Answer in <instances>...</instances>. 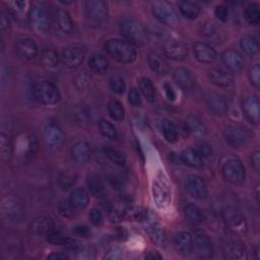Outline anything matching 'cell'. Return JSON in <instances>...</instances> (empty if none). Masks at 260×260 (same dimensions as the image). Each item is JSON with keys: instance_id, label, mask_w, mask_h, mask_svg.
Listing matches in <instances>:
<instances>
[{"instance_id": "49", "label": "cell", "mask_w": 260, "mask_h": 260, "mask_svg": "<svg viewBox=\"0 0 260 260\" xmlns=\"http://www.w3.org/2000/svg\"><path fill=\"white\" fill-rule=\"evenodd\" d=\"M148 234L150 239L155 242L157 245H162L166 242V235L164 230L157 224H152L148 229Z\"/></svg>"}, {"instance_id": "47", "label": "cell", "mask_w": 260, "mask_h": 260, "mask_svg": "<svg viewBox=\"0 0 260 260\" xmlns=\"http://www.w3.org/2000/svg\"><path fill=\"white\" fill-rule=\"evenodd\" d=\"M99 127H100V131L102 133V135L110 140H115L118 137V132L115 128V126L109 122L108 120L102 119L99 122Z\"/></svg>"}, {"instance_id": "62", "label": "cell", "mask_w": 260, "mask_h": 260, "mask_svg": "<svg viewBox=\"0 0 260 260\" xmlns=\"http://www.w3.org/2000/svg\"><path fill=\"white\" fill-rule=\"evenodd\" d=\"M164 88H165V91H166V94H167V98L170 100V101H174L176 99V93L173 89V87L169 84V83H165L164 84Z\"/></svg>"}, {"instance_id": "2", "label": "cell", "mask_w": 260, "mask_h": 260, "mask_svg": "<svg viewBox=\"0 0 260 260\" xmlns=\"http://www.w3.org/2000/svg\"><path fill=\"white\" fill-rule=\"evenodd\" d=\"M31 28L39 35H47L51 27V17L47 7L41 3L31 6L28 12Z\"/></svg>"}, {"instance_id": "37", "label": "cell", "mask_w": 260, "mask_h": 260, "mask_svg": "<svg viewBox=\"0 0 260 260\" xmlns=\"http://www.w3.org/2000/svg\"><path fill=\"white\" fill-rule=\"evenodd\" d=\"M109 65V60L102 54H92L88 59V67L91 69V71L99 74L106 72Z\"/></svg>"}, {"instance_id": "12", "label": "cell", "mask_w": 260, "mask_h": 260, "mask_svg": "<svg viewBox=\"0 0 260 260\" xmlns=\"http://www.w3.org/2000/svg\"><path fill=\"white\" fill-rule=\"evenodd\" d=\"M84 57L85 51L83 47L77 44L67 46L62 53L63 62L68 68H77L83 62Z\"/></svg>"}, {"instance_id": "24", "label": "cell", "mask_w": 260, "mask_h": 260, "mask_svg": "<svg viewBox=\"0 0 260 260\" xmlns=\"http://www.w3.org/2000/svg\"><path fill=\"white\" fill-rule=\"evenodd\" d=\"M173 78L176 84L182 89H191L195 84V78L192 72L187 68H176L173 72Z\"/></svg>"}, {"instance_id": "11", "label": "cell", "mask_w": 260, "mask_h": 260, "mask_svg": "<svg viewBox=\"0 0 260 260\" xmlns=\"http://www.w3.org/2000/svg\"><path fill=\"white\" fill-rule=\"evenodd\" d=\"M44 141L51 147L56 148L60 146L65 140V134L61 126L56 122H49L44 128Z\"/></svg>"}, {"instance_id": "57", "label": "cell", "mask_w": 260, "mask_h": 260, "mask_svg": "<svg viewBox=\"0 0 260 260\" xmlns=\"http://www.w3.org/2000/svg\"><path fill=\"white\" fill-rule=\"evenodd\" d=\"M196 151L199 153L201 158L205 161L212 156V148L207 144H201L196 148Z\"/></svg>"}, {"instance_id": "25", "label": "cell", "mask_w": 260, "mask_h": 260, "mask_svg": "<svg viewBox=\"0 0 260 260\" xmlns=\"http://www.w3.org/2000/svg\"><path fill=\"white\" fill-rule=\"evenodd\" d=\"M174 245L179 253L183 255H188L192 252L194 247L193 237L188 232H180L174 238Z\"/></svg>"}, {"instance_id": "63", "label": "cell", "mask_w": 260, "mask_h": 260, "mask_svg": "<svg viewBox=\"0 0 260 260\" xmlns=\"http://www.w3.org/2000/svg\"><path fill=\"white\" fill-rule=\"evenodd\" d=\"M48 258L49 259H57V260H65V259H68L69 256L62 252H59V253H53V254L49 255Z\"/></svg>"}, {"instance_id": "29", "label": "cell", "mask_w": 260, "mask_h": 260, "mask_svg": "<svg viewBox=\"0 0 260 260\" xmlns=\"http://www.w3.org/2000/svg\"><path fill=\"white\" fill-rule=\"evenodd\" d=\"M148 64L151 70L158 75H167L170 72L169 63L157 53L150 52L148 54Z\"/></svg>"}, {"instance_id": "44", "label": "cell", "mask_w": 260, "mask_h": 260, "mask_svg": "<svg viewBox=\"0 0 260 260\" xmlns=\"http://www.w3.org/2000/svg\"><path fill=\"white\" fill-rule=\"evenodd\" d=\"M138 85H139L140 92L146 99V101H148L149 103H152L155 98V88L152 82L150 81V79L146 77H142L139 79Z\"/></svg>"}, {"instance_id": "27", "label": "cell", "mask_w": 260, "mask_h": 260, "mask_svg": "<svg viewBox=\"0 0 260 260\" xmlns=\"http://www.w3.org/2000/svg\"><path fill=\"white\" fill-rule=\"evenodd\" d=\"M226 212V224L229 229L235 234H243L247 230V223L245 216L237 211H225Z\"/></svg>"}, {"instance_id": "45", "label": "cell", "mask_w": 260, "mask_h": 260, "mask_svg": "<svg viewBox=\"0 0 260 260\" xmlns=\"http://www.w3.org/2000/svg\"><path fill=\"white\" fill-rule=\"evenodd\" d=\"M162 133H164V136H165L166 140L171 142V143H175L179 139L178 127L172 121H169V120L164 121V123H162Z\"/></svg>"}, {"instance_id": "64", "label": "cell", "mask_w": 260, "mask_h": 260, "mask_svg": "<svg viewBox=\"0 0 260 260\" xmlns=\"http://www.w3.org/2000/svg\"><path fill=\"white\" fill-rule=\"evenodd\" d=\"M145 257L147 258V259H161L162 257L157 253V252H153V251H150V252H148V254H146L145 255Z\"/></svg>"}, {"instance_id": "34", "label": "cell", "mask_w": 260, "mask_h": 260, "mask_svg": "<svg viewBox=\"0 0 260 260\" xmlns=\"http://www.w3.org/2000/svg\"><path fill=\"white\" fill-rule=\"evenodd\" d=\"M245 247L242 242L238 240H231L225 243L223 248V254L226 259H239L243 256Z\"/></svg>"}, {"instance_id": "6", "label": "cell", "mask_w": 260, "mask_h": 260, "mask_svg": "<svg viewBox=\"0 0 260 260\" xmlns=\"http://www.w3.org/2000/svg\"><path fill=\"white\" fill-rule=\"evenodd\" d=\"M223 136L229 145L234 148H239L247 144L252 138L253 133L243 125L232 124L224 128Z\"/></svg>"}, {"instance_id": "26", "label": "cell", "mask_w": 260, "mask_h": 260, "mask_svg": "<svg viewBox=\"0 0 260 260\" xmlns=\"http://www.w3.org/2000/svg\"><path fill=\"white\" fill-rule=\"evenodd\" d=\"M211 82L219 87H230L234 84V76L222 69L213 68L208 72Z\"/></svg>"}, {"instance_id": "20", "label": "cell", "mask_w": 260, "mask_h": 260, "mask_svg": "<svg viewBox=\"0 0 260 260\" xmlns=\"http://www.w3.org/2000/svg\"><path fill=\"white\" fill-rule=\"evenodd\" d=\"M243 112L249 122L258 124L260 119L259 102L255 95H248L243 102Z\"/></svg>"}, {"instance_id": "32", "label": "cell", "mask_w": 260, "mask_h": 260, "mask_svg": "<svg viewBox=\"0 0 260 260\" xmlns=\"http://www.w3.org/2000/svg\"><path fill=\"white\" fill-rule=\"evenodd\" d=\"M41 63L48 70H54L59 65L58 53L52 48H44L41 52Z\"/></svg>"}, {"instance_id": "52", "label": "cell", "mask_w": 260, "mask_h": 260, "mask_svg": "<svg viewBox=\"0 0 260 260\" xmlns=\"http://www.w3.org/2000/svg\"><path fill=\"white\" fill-rule=\"evenodd\" d=\"M9 7H10V11L12 12V14L15 17L21 18L25 14L26 2L25 1H12V2H9Z\"/></svg>"}, {"instance_id": "46", "label": "cell", "mask_w": 260, "mask_h": 260, "mask_svg": "<svg viewBox=\"0 0 260 260\" xmlns=\"http://www.w3.org/2000/svg\"><path fill=\"white\" fill-rule=\"evenodd\" d=\"M244 17L249 24L256 25L260 21V10L257 4H250L244 11Z\"/></svg>"}, {"instance_id": "54", "label": "cell", "mask_w": 260, "mask_h": 260, "mask_svg": "<svg viewBox=\"0 0 260 260\" xmlns=\"http://www.w3.org/2000/svg\"><path fill=\"white\" fill-rule=\"evenodd\" d=\"M88 217H89V221L94 226H101L104 222L103 213L98 208H91V210L89 211Z\"/></svg>"}, {"instance_id": "8", "label": "cell", "mask_w": 260, "mask_h": 260, "mask_svg": "<svg viewBox=\"0 0 260 260\" xmlns=\"http://www.w3.org/2000/svg\"><path fill=\"white\" fill-rule=\"evenodd\" d=\"M1 210L3 215L12 221H19L25 216V207L22 201L14 196H6L2 199Z\"/></svg>"}, {"instance_id": "28", "label": "cell", "mask_w": 260, "mask_h": 260, "mask_svg": "<svg viewBox=\"0 0 260 260\" xmlns=\"http://www.w3.org/2000/svg\"><path fill=\"white\" fill-rule=\"evenodd\" d=\"M71 155L78 164L86 162L90 157V147L88 143L83 140L75 142L71 147Z\"/></svg>"}, {"instance_id": "41", "label": "cell", "mask_w": 260, "mask_h": 260, "mask_svg": "<svg viewBox=\"0 0 260 260\" xmlns=\"http://www.w3.org/2000/svg\"><path fill=\"white\" fill-rule=\"evenodd\" d=\"M46 238H47V241L53 245H61L69 249H74L77 246V243L75 240L65 237L56 231L49 234Z\"/></svg>"}, {"instance_id": "40", "label": "cell", "mask_w": 260, "mask_h": 260, "mask_svg": "<svg viewBox=\"0 0 260 260\" xmlns=\"http://www.w3.org/2000/svg\"><path fill=\"white\" fill-rule=\"evenodd\" d=\"M184 214H185V218L187 219V221L190 222L191 224H199L204 219L201 209L193 203L187 204L185 206Z\"/></svg>"}, {"instance_id": "15", "label": "cell", "mask_w": 260, "mask_h": 260, "mask_svg": "<svg viewBox=\"0 0 260 260\" xmlns=\"http://www.w3.org/2000/svg\"><path fill=\"white\" fill-rule=\"evenodd\" d=\"M186 188L189 194L196 199H204L207 196V187L204 180L196 175H191L186 180Z\"/></svg>"}, {"instance_id": "22", "label": "cell", "mask_w": 260, "mask_h": 260, "mask_svg": "<svg viewBox=\"0 0 260 260\" xmlns=\"http://www.w3.org/2000/svg\"><path fill=\"white\" fill-rule=\"evenodd\" d=\"M55 27L61 34L69 35L73 30V21L70 14L64 9H57L54 14Z\"/></svg>"}, {"instance_id": "50", "label": "cell", "mask_w": 260, "mask_h": 260, "mask_svg": "<svg viewBox=\"0 0 260 260\" xmlns=\"http://www.w3.org/2000/svg\"><path fill=\"white\" fill-rule=\"evenodd\" d=\"M110 87L111 89L118 93V94H121L125 91V88H126V84H125V81L123 79V77L119 74H114L110 77Z\"/></svg>"}, {"instance_id": "53", "label": "cell", "mask_w": 260, "mask_h": 260, "mask_svg": "<svg viewBox=\"0 0 260 260\" xmlns=\"http://www.w3.org/2000/svg\"><path fill=\"white\" fill-rule=\"evenodd\" d=\"M58 209H59V212L62 216L64 217H67V218H71L75 215V208L71 205L70 201H66V200H63L60 202L59 206H58Z\"/></svg>"}, {"instance_id": "33", "label": "cell", "mask_w": 260, "mask_h": 260, "mask_svg": "<svg viewBox=\"0 0 260 260\" xmlns=\"http://www.w3.org/2000/svg\"><path fill=\"white\" fill-rule=\"evenodd\" d=\"M86 184H87L88 190L91 195H93L94 197L100 198V199H103L106 197V188L99 176H96L94 174L89 175L87 177Z\"/></svg>"}, {"instance_id": "3", "label": "cell", "mask_w": 260, "mask_h": 260, "mask_svg": "<svg viewBox=\"0 0 260 260\" xmlns=\"http://www.w3.org/2000/svg\"><path fill=\"white\" fill-rule=\"evenodd\" d=\"M14 151L16 155L24 161H28L35 157L38 151V140L31 133H22L17 136Z\"/></svg>"}, {"instance_id": "21", "label": "cell", "mask_w": 260, "mask_h": 260, "mask_svg": "<svg viewBox=\"0 0 260 260\" xmlns=\"http://www.w3.org/2000/svg\"><path fill=\"white\" fill-rule=\"evenodd\" d=\"M206 104L208 109L216 116H223L226 114L229 106H228V102L226 100L216 93V92H210L208 93L207 98H206Z\"/></svg>"}, {"instance_id": "10", "label": "cell", "mask_w": 260, "mask_h": 260, "mask_svg": "<svg viewBox=\"0 0 260 260\" xmlns=\"http://www.w3.org/2000/svg\"><path fill=\"white\" fill-rule=\"evenodd\" d=\"M152 13L156 19L168 25H176L178 23V16L172 7L166 1H155L152 3Z\"/></svg>"}, {"instance_id": "19", "label": "cell", "mask_w": 260, "mask_h": 260, "mask_svg": "<svg viewBox=\"0 0 260 260\" xmlns=\"http://www.w3.org/2000/svg\"><path fill=\"white\" fill-rule=\"evenodd\" d=\"M164 54L176 61H182L188 56V47L181 42H171L162 47Z\"/></svg>"}, {"instance_id": "9", "label": "cell", "mask_w": 260, "mask_h": 260, "mask_svg": "<svg viewBox=\"0 0 260 260\" xmlns=\"http://www.w3.org/2000/svg\"><path fill=\"white\" fill-rule=\"evenodd\" d=\"M223 178L232 184H242L246 177V171L243 164L237 158L228 159L221 169Z\"/></svg>"}, {"instance_id": "18", "label": "cell", "mask_w": 260, "mask_h": 260, "mask_svg": "<svg viewBox=\"0 0 260 260\" xmlns=\"http://www.w3.org/2000/svg\"><path fill=\"white\" fill-rule=\"evenodd\" d=\"M193 52L195 58L201 63H212L216 59L215 50L206 43L197 42L193 45Z\"/></svg>"}, {"instance_id": "56", "label": "cell", "mask_w": 260, "mask_h": 260, "mask_svg": "<svg viewBox=\"0 0 260 260\" xmlns=\"http://www.w3.org/2000/svg\"><path fill=\"white\" fill-rule=\"evenodd\" d=\"M128 101L133 107H139L141 105V95L138 89L132 87L128 92Z\"/></svg>"}, {"instance_id": "35", "label": "cell", "mask_w": 260, "mask_h": 260, "mask_svg": "<svg viewBox=\"0 0 260 260\" xmlns=\"http://www.w3.org/2000/svg\"><path fill=\"white\" fill-rule=\"evenodd\" d=\"M201 31H202V36L205 39H207L209 42H212L214 44H219L223 39L220 28L217 27L212 22L204 23L201 27Z\"/></svg>"}, {"instance_id": "1", "label": "cell", "mask_w": 260, "mask_h": 260, "mask_svg": "<svg viewBox=\"0 0 260 260\" xmlns=\"http://www.w3.org/2000/svg\"><path fill=\"white\" fill-rule=\"evenodd\" d=\"M107 52L118 62L132 63L137 57V52L130 42L125 39H110L106 43Z\"/></svg>"}, {"instance_id": "43", "label": "cell", "mask_w": 260, "mask_h": 260, "mask_svg": "<svg viewBox=\"0 0 260 260\" xmlns=\"http://www.w3.org/2000/svg\"><path fill=\"white\" fill-rule=\"evenodd\" d=\"M108 111H109L110 116L116 121H122L125 117V109H124L122 103L115 98H112L109 101Z\"/></svg>"}, {"instance_id": "17", "label": "cell", "mask_w": 260, "mask_h": 260, "mask_svg": "<svg viewBox=\"0 0 260 260\" xmlns=\"http://www.w3.org/2000/svg\"><path fill=\"white\" fill-rule=\"evenodd\" d=\"M223 64L233 72H239L244 67V58L242 54L235 49H226L221 54Z\"/></svg>"}, {"instance_id": "7", "label": "cell", "mask_w": 260, "mask_h": 260, "mask_svg": "<svg viewBox=\"0 0 260 260\" xmlns=\"http://www.w3.org/2000/svg\"><path fill=\"white\" fill-rule=\"evenodd\" d=\"M86 16L93 26L103 25L108 17L107 3L102 0H89L85 2Z\"/></svg>"}, {"instance_id": "5", "label": "cell", "mask_w": 260, "mask_h": 260, "mask_svg": "<svg viewBox=\"0 0 260 260\" xmlns=\"http://www.w3.org/2000/svg\"><path fill=\"white\" fill-rule=\"evenodd\" d=\"M32 93L37 102L47 106L58 104L61 98L58 88L49 81L36 83L32 88Z\"/></svg>"}, {"instance_id": "16", "label": "cell", "mask_w": 260, "mask_h": 260, "mask_svg": "<svg viewBox=\"0 0 260 260\" xmlns=\"http://www.w3.org/2000/svg\"><path fill=\"white\" fill-rule=\"evenodd\" d=\"M197 253L202 258H210L213 253V245L210 237L204 232H196L193 240Z\"/></svg>"}, {"instance_id": "59", "label": "cell", "mask_w": 260, "mask_h": 260, "mask_svg": "<svg viewBox=\"0 0 260 260\" xmlns=\"http://www.w3.org/2000/svg\"><path fill=\"white\" fill-rule=\"evenodd\" d=\"M73 234L78 236V237H81V238H87L90 236V230L88 226L84 225V224H79V225H76L73 230H72Z\"/></svg>"}, {"instance_id": "58", "label": "cell", "mask_w": 260, "mask_h": 260, "mask_svg": "<svg viewBox=\"0 0 260 260\" xmlns=\"http://www.w3.org/2000/svg\"><path fill=\"white\" fill-rule=\"evenodd\" d=\"M214 15L220 21H226L229 17V9L224 5H218L214 9Z\"/></svg>"}, {"instance_id": "39", "label": "cell", "mask_w": 260, "mask_h": 260, "mask_svg": "<svg viewBox=\"0 0 260 260\" xmlns=\"http://www.w3.org/2000/svg\"><path fill=\"white\" fill-rule=\"evenodd\" d=\"M0 151H1V157L5 161L10 160L14 151V145L8 133H6L5 131H2L0 135Z\"/></svg>"}, {"instance_id": "36", "label": "cell", "mask_w": 260, "mask_h": 260, "mask_svg": "<svg viewBox=\"0 0 260 260\" xmlns=\"http://www.w3.org/2000/svg\"><path fill=\"white\" fill-rule=\"evenodd\" d=\"M186 124L189 129V132L192 133L196 137L202 138L207 133V129H206L203 121L200 118H198L197 116H189L187 118Z\"/></svg>"}, {"instance_id": "31", "label": "cell", "mask_w": 260, "mask_h": 260, "mask_svg": "<svg viewBox=\"0 0 260 260\" xmlns=\"http://www.w3.org/2000/svg\"><path fill=\"white\" fill-rule=\"evenodd\" d=\"M180 158L186 166L193 169L202 168L204 165V160L201 158L195 148L189 147L184 149L180 155Z\"/></svg>"}, {"instance_id": "42", "label": "cell", "mask_w": 260, "mask_h": 260, "mask_svg": "<svg viewBox=\"0 0 260 260\" xmlns=\"http://www.w3.org/2000/svg\"><path fill=\"white\" fill-rule=\"evenodd\" d=\"M240 46L243 49V51L249 55V56H254L258 53L259 50V43L256 37L254 36H244L241 41H240Z\"/></svg>"}, {"instance_id": "4", "label": "cell", "mask_w": 260, "mask_h": 260, "mask_svg": "<svg viewBox=\"0 0 260 260\" xmlns=\"http://www.w3.org/2000/svg\"><path fill=\"white\" fill-rule=\"evenodd\" d=\"M121 31L126 41L138 46L144 44L147 36L143 25L133 18H125L121 22Z\"/></svg>"}, {"instance_id": "60", "label": "cell", "mask_w": 260, "mask_h": 260, "mask_svg": "<svg viewBox=\"0 0 260 260\" xmlns=\"http://www.w3.org/2000/svg\"><path fill=\"white\" fill-rule=\"evenodd\" d=\"M10 26V21H9V18L8 16L5 14V13H1V16H0V27H1V31L4 34L5 31L8 30Z\"/></svg>"}, {"instance_id": "51", "label": "cell", "mask_w": 260, "mask_h": 260, "mask_svg": "<svg viewBox=\"0 0 260 260\" xmlns=\"http://www.w3.org/2000/svg\"><path fill=\"white\" fill-rule=\"evenodd\" d=\"M58 185L63 190L70 189L76 182V177L69 173H62L58 177Z\"/></svg>"}, {"instance_id": "30", "label": "cell", "mask_w": 260, "mask_h": 260, "mask_svg": "<svg viewBox=\"0 0 260 260\" xmlns=\"http://www.w3.org/2000/svg\"><path fill=\"white\" fill-rule=\"evenodd\" d=\"M69 201L76 210H82L88 205V192L84 188H75L70 194Z\"/></svg>"}, {"instance_id": "61", "label": "cell", "mask_w": 260, "mask_h": 260, "mask_svg": "<svg viewBox=\"0 0 260 260\" xmlns=\"http://www.w3.org/2000/svg\"><path fill=\"white\" fill-rule=\"evenodd\" d=\"M251 162H252V166L254 168V170L258 173L259 170H260V151L259 150H256L252 156H251Z\"/></svg>"}, {"instance_id": "13", "label": "cell", "mask_w": 260, "mask_h": 260, "mask_svg": "<svg viewBox=\"0 0 260 260\" xmlns=\"http://www.w3.org/2000/svg\"><path fill=\"white\" fill-rule=\"evenodd\" d=\"M152 196L156 205L159 208H165L170 205L172 200L171 190L168 183L165 180H156L152 187Z\"/></svg>"}, {"instance_id": "23", "label": "cell", "mask_w": 260, "mask_h": 260, "mask_svg": "<svg viewBox=\"0 0 260 260\" xmlns=\"http://www.w3.org/2000/svg\"><path fill=\"white\" fill-rule=\"evenodd\" d=\"M16 51L22 58L26 60H31L38 55V46L29 38H21L16 42Z\"/></svg>"}, {"instance_id": "38", "label": "cell", "mask_w": 260, "mask_h": 260, "mask_svg": "<svg viewBox=\"0 0 260 260\" xmlns=\"http://www.w3.org/2000/svg\"><path fill=\"white\" fill-rule=\"evenodd\" d=\"M181 13L188 19H195L201 12L200 5L194 1H182L179 4Z\"/></svg>"}, {"instance_id": "55", "label": "cell", "mask_w": 260, "mask_h": 260, "mask_svg": "<svg viewBox=\"0 0 260 260\" xmlns=\"http://www.w3.org/2000/svg\"><path fill=\"white\" fill-rule=\"evenodd\" d=\"M249 78H250V81L251 83L256 87L258 88L260 86V68H259V65L256 64L254 65L250 71H249Z\"/></svg>"}, {"instance_id": "14", "label": "cell", "mask_w": 260, "mask_h": 260, "mask_svg": "<svg viewBox=\"0 0 260 260\" xmlns=\"http://www.w3.org/2000/svg\"><path fill=\"white\" fill-rule=\"evenodd\" d=\"M28 230L31 235L47 237L55 231V223L52 218L48 216H39L29 223Z\"/></svg>"}, {"instance_id": "48", "label": "cell", "mask_w": 260, "mask_h": 260, "mask_svg": "<svg viewBox=\"0 0 260 260\" xmlns=\"http://www.w3.org/2000/svg\"><path fill=\"white\" fill-rule=\"evenodd\" d=\"M104 152L107 155V157L114 164L118 165V166H124L126 162V157L123 154L122 151H120L117 148L114 147H110L107 146L104 148Z\"/></svg>"}]
</instances>
